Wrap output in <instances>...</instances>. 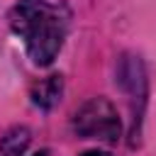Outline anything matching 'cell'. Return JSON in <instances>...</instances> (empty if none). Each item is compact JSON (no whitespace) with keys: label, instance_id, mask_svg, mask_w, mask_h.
<instances>
[{"label":"cell","instance_id":"cell-2","mask_svg":"<svg viewBox=\"0 0 156 156\" xmlns=\"http://www.w3.org/2000/svg\"><path fill=\"white\" fill-rule=\"evenodd\" d=\"M73 129L78 136L85 139H100V141H117L122 124L117 117V110L105 98L88 100L73 117Z\"/></svg>","mask_w":156,"mask_h":156},{"label":"cell","instance_id":"cell-5","mask_svg":"<svg viewBox=\"0 0 156 156\" xmlns=\"http://www.w3.org/2000/svg\"><path fill=\"white\" fill-rule=\"evenodd\" d=\"M83 156H110L107 151H85Z\"/></svg>","mask_w":156,"mask_h":156},{"label":"cell","instance_id":"cell-3","mask_svg":"<svg viewBox=\"0 0 156 156\" xmlns=\"http://www.w3.org/2000/svg\"><path fill=\"white\" fill-rule=\"evenodd\" d=\"M61 90H63L61 76H49V78L39 80L32 88V102L37 107H41V110H49V107H54L61 100Z\"/></svg>","mask_w":156,"mask_h":156},{"label":"cell","instance_id":"cell-1","mask_svg":"<svg viewBox=\"0 0 156 156\" xmlns=\"http://www.w3.org/2000/svg\"><path fill=\"white\" fill-rule=\"evenodd\" d=\"M10 27L24 39L27 54L34 63L49 66L66 37V20L46 0H20L10 12Z\"/></svg>","mask_w":156,"mask_h":156},{"label":"cell","instance_id":"cell-6","mask_svg":"<svg viewBox=\"0 0 156 156\" xmlns=\"http://www.w3.org/2000/svg\"><path fill=\"white\" fill-rule=\"evenodd\" d=\"M32 156H46V151H37V154H32Z\"/></svg>","mask_w":156,"mask_h":156},{"label":"cell","instance_id":"cell-4","mask_svg":"<svg viewBox=\"0 0 156 156\" xmlns=\"http://www.w3.org/2000/svg\"><path fill=\"white\" fill-rule=\"evenodd\" d=\"M29 146V129L27 127H12L0 139V154L2 156H22Z\"/></svg>","mask_w":156,"mask_h":156}]
</instances>
